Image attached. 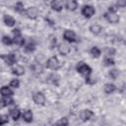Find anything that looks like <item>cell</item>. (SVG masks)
Here are the masks:
<instances>
[{"label": "cell", "mask_w": 126, "mask_h": 126, "mask_svg": "<svg viewBox=\"0 0 126 126\" xmlns=\"http://www.w3.org/2000/svg\"><path fill=\"white\" fill-rule=\"evenodd\" d=\"M76 70L79 74H81L83 77H85V79L90 78V76L92 74V68L83 61L78 62V64L76 66Z\"/></svg>", "instance_id": "6da1fadb"}, {"label": "cell", "mask_w": 126, "mask_h": 126, "mask_svg": "<svg viewBox=\"0 0 126 126\" xmlns=\"http://www.w3.org/2000/svg\"><path fill=\"white\" fill-rule=\"evenodd\" d=\"M45 67L47 69H50V70H58L61 67V63L56 56H52V57L47 59Z\"/></svg>", "instance_id": "7a4b0ae2"}, {"label": "cell", "mask_w": 126, "mask_h": 126, "mask_svg": "<svg viewBox=\"0 0 126 126\" xmlns=\"http://www.w3.org/2000/svg\"><path fill=\"white\" fill-rule=\"evenodd\" d=\"M0 58H2L4 60V62L6 63V65L8 66H14L17 63V54L15 53H8V54H1Z\"/></svg>", "instance_id": "3957f363"}, {"label": "cell", "mask_w": 126, "mask_h": 126, "mask_svg": "<svg viewBox=\"0 0 126 126\" xmlns=\"http://www.w3.org/2000/svg\"><path fill=\"white\" fill-rule=\"evenodd\" d=\"M104 18L110 24H117L119 22V20H120L118 14L116 13V11L115 10H110V9L108 10V12H106L104 14Z\"/></svg>", "instance_id": "277c9868"}, {"label": "cell", "mask_w": 126, "mask_h": 126, "mask_svg": "<svg viewBox=\"0 0 126 126\" xmlns=\"http://www.w3.org/2000/svg\"><path fill=\"white\" fill-rule=\"evenodd\" d=\"M32 100L37 105H44L45 104V101H46V98H45V95L43 94V93H41V92H35L32 94Z\"/></svg>", "instance_id": "5b68a950"}, {"label": "cell", "mask_w": 126, "mask_h": 126, "mask_svg": "<svg viewBox=\"0 0 126 126\" xmlns=\"http://www.w3.org/2000/svg\"><path fill=\"white\" fill-rule=\"evenodd\" d=\"M63 38L67 41V42H70V43H73V42H76L77 41V35H76V32L72 30H66L63 33Z\"/></svg>", "instance_id": "8992f818"}, {"label": "cell", "mask_w": 126, "mask_h": 126, "mask_svg": "<svg viewBox=\"0 0 126 126\" xmlns=\"http://www.w3.org/2000/svg\"><path fill=\"white\" fill-rule=\"evenodd\" d=\"M25 14L26 16L29 18V19H32V20H35L37 17H38V14H39V11L36 7L32 6V7H29L25 10Z\"/></svg>", "instance_id": "52a82bcc"}, {"label": "cell", "mask_w": 126, "mask_h": 126, "mask_svg": "<svg viewBox=\"0 0 126 126\" xmlns=\"http://www.w3.org/2000/svg\"><path fill=\"white\" fill-rule=\"evenodd\" d=\"M94 14H95V10L91 5H85L82 8V15L87 19H91Z\"/></svg>", "instance_id": "ba28073f"}, {"label": "cell", "mask_w": 126, "mask_h": 126, "mask_svg": "<svg viewBox=\"0 0 126 126\" xmlns=\"http://www.w3.org/2000/svg\"><path fill=\"white\" fill-rule=\"evenodd\" d=\"M94 115V113L92 110H90V109H83V110L80 111V114H79L81 120L84 121V122L90 120Z\"/></svg>", "instance_id": "9c48e42d"}, {"label": "cell", "mask_w": 126, "mask_h": 126, "mask_svg": "<svg viewBox=\"0 0 126 126\" xmlns=\"http://www.w3.org/2000/svg\"><path fill=\"white\" fill-rule=\"evenodd\" d=\"M57 49H58V52H59L61 55H63V56H66V55H68V54L71 52L70 46H69L67 43H65V42L59 43L58 46H57Z\"/></svg>", "instance_id": "30bf717a"}, {"label": "cell", "mask_w": 126, "mask_h": 126, "mask_svg": "<svg viewBox=\"0 0 126 126\" xmlns=\"http://www.w3.org/2000/svg\"><path fill=\"white\" fill-rule=\"evenodd\" d=\"M22 117H23V119H24L25 122L31 123V122L32 121V119H33V113H32V110L26 109V110H24V112L22 113Z\"/></svg>", "instance_id": "8fae6325"}, {"label": "cell", "mask_w": 126, "mask_h": 126, "mask_svg": "<svg viewBox=\"0 0 126 126\" xmlns=\"http://www.w3.org/2000/svg\"><path fill=\"white\" fill-rule=\"evenodd\" d=\"M50 7L55 12H60L63 9V3L61 0H52L50 3Z\"/></svg>", "instance_id": "7c38bea8"}, {"label": "cell", "mask_w": 126, "mask_h": 126, "mask_svg": "<svg viewBox=\"0 0 126 126\" xmlns=\"http://www.w3.org/2000/svg\"><path fill=\"white\" fill-rule=\"evenodd\" d=\"M11 104H14V99L11 96H3V98L0 99V108L9 106Z\"/></svg>", "instance_id": "4fadbf2b"}, {"label": "cell", "mask_w": 126, "mask_h": 126, "mask_svg": "<svg viewBox=\"0 0 126 126\" xmlns=\"http://www.w3.org/2000/svg\"><path fill=\"white\" fill-rule=\"evenodd\" d=\"M12 74L15 75V76H23L25 74V68L22 66V65H16L12 68Z\"/></svg>", "instance_id": "5bb4252c"}, {"label": "cell", "mask_w": 126, "mask_h": 126, "mask_svg": "<svg viewBox=\"0 0 126 126\" xmlns=\"http://www.w3.org/2000/svg\"><path fill=\"white\" fill-rule=\"evenodd\" d=\"M65 7L69 11H75L78 8V2L77 0H66Z\"/></svg>", "instance_id": "9a60e30c"}, {"label": "cell", "mask_w": 126, "mask_h": 126, "mask_svg": "<svg viewBox=\"0 0 126 126\" xmlns=\"http://www.w3.org/2000/svg\"><path fill=\"white\" fill-rule=\"evenodd\" d=\"M3 22L7 27H14L16 24V20L14 19V17H12L10 15H4Z\"/></svg>", "instance_id": "2e32d148"}, {"label": "cell", "mask_w": 126, "mask_h": 126, "mask_svg": "<svg viewBox=\"0 0 126 126\" xmlns=\"http://www.w3.org/2000/svg\"><path fill=\"white\" fill-rule=\"evenodd\" d=\"M90 32H91L93 34H94V35H98V34H100L101 32H102V27H101L100 25H98V24H93V25L90 27Z\"/></svg>", "instance_id": "e0dca14e"}, {"label": "cell", "mask_w": 126, "mask_h": 126, "mask_svg": "<svg viewBox=\"0 0 126 126\" xmlns=\"http://www.w3.org/2000/svg\"><path fill=\"white\" fill-rule=\"evenodd\" d=\"M0 94L2 96H12L14 94V92L11 90L10 87L8 86H3L1 89H0Z\"/></svg>", "instance_id": "ac0fdd59"}, {"label": "cell", "mask_w": 126, "mask_h": 126, "mask_svg": "<svg viewBox=\"0 0 126 126\" xmlns=\"http://www.w3.org/2000/svg\"><path fill=\"white\" fill-rule=\"evenodd\" d=\"M116 89H117L116 86H115L114 84H110V83L105 84L104 87H103V91H104V93L107 94H113V93L116 91Z\"/></svg>", "instance_id": "d6986e66"}, {"label": "cell", "mask_w": 126, "mask_h": 126, "mask_svg": "<svg viewBox=\"0 0 126 126\" xmlns=\"http://www.w3.org/2000/svg\"><path fill=\"white\" fill-rule=\"evenodd\" d=\"M25 38L22 36V34H19V35H14L13 37V43H15L16 45L18 46H24L25 44Z\"/></svg>", "instance_id": "ffe728a7"}, {"label": "cell", "mask_w": 126, "mask_h": 126, "mask_svg": "<svg viewBox=\"0 0 126 126\" xmlns=\"http://www.w3.org/2000/svg\"><path fill=\"white\" fill-rule=\"evenodd\" d=\"M10 116H11L15 121H17V120L20 118V116H21V111H20V109L17 108V107L10 109Z\"/></svg>", "instance_id": "44dd1931"}, {"label": "cell", "mask_w": 126, "mask_h": 126, "mask_svg": "<svg viewBox=\"0 0 126 126\" xmlns=\"http://www.w3.org/2000/svg\"><path fill=\"white\" fill-rule=\"evenodd\" d=\"M31 69H32V72L35 73V74H40V73L42 72V70H43L41 64H40V63H37V62H34V63L31 66Z\"/></svg>", "instance_id": "7402d4cb"}, {"label": "cell", "mask_w": 126, "mask_h": 126, "mask_svg": "<svg viewBox=\"0 0 126 126\" xmlns=\"http://www.w3.org/2000/svg\"><path fill=\"white\" fill-rule=\"evenodd\" d=\"M90 53L94 58H98L100 56V54H101V51L97 46H93L91 48V50H90Z\"/></svg>", "instance_id": "603a6c76"}, {"label": "cell", "mask_w": 126, "mask_h": 126, "mask_svg": "<svg viewBox=\"0 0 126 126\" xmlns=\"http://www.w3.org/2000/svg\"><path fill=\"white\" fill-rule=\"evenodd\" d=\"M103 64H104V66H106V67H110V66H113V65L115 64V61H114V59H113L112 57L106 56V57H104V59H103Z\"/></svg>", "instance_id": "cb8c5ba5"}, {"label": "cell", "mask_w": 126, "mask_h": 126, "mask_svg": "<svg viewBox=\"0 0 126 126\" xmlns=\"http://www.w3.org/2000/svg\"><path fill=\"white\" fill-rule=\"evenodd\" d=\"M25 50L27 52H33L35 50V43L33 41H30L28 44H26L25 46Z\"/></svg>", "instance_id": "d4e9b609"}, {"label": "cell", "mask_w": 126, "mask_h": 126, "mask_svg": "<svg viewBox=\"0 0 126 126\" xmlns=\"http://www.w3.org/2000/svg\"><path fill=\"white\" fill-rule=\"evenodd\" d=\"M108 76L112 79V80H116L117 77L119 76V71L117 69H111L109 72H108Z\"/></svg>", "instance_id": "484cf974"}, {"label": "cell", "mask_w": 126, "mask_h": 126, "mask_svg": "<svg viewBox=\"0 0 126 126\" xmlns=\"http://www.w3.org/2000/svg\"><path fill=\"white\" fill-rule=\"evenodd\" d=\"M15 11L18 12V13H23L25 11V7H24V4L22 2H17L15 4Z\"/></svg>", "instance_id": "4316f807"}, {"label": "cell", "mask_w": 126, "mask_h": 126, "mask_svg": "<svg viewBox=\"0 0 126 126\" xmlns=\"http://www.w3.org/2000/svg\"><path fill=\"white\" fill-rule=\"evenodd\" d=\"M2 42L5 45H11V44H13V38L10 37L9 35H4L2 37Z\"/></svg>", "instance_id": "83f0119b"}, {"label": "cell", "mask_w": 126, "mask_h": 126, "mask_svg": "<svg viewBox=\"0 0 126 126\" xmlns=\"http://www.w3.org/2000/svg\"><path fill=\"white\" fill-rule=\"evenodd\" d=\"M68 119L66 117H63V118H60L56 123L55 125H58V126H67L68 125Z\"/></svg>", "instance_id": "f1b7e54d"}, {"label": "cell", "mask_w": 126, "mask_h": 126, "mask_svg": "<svg viewBox=\"0 0 126 126\" xmlns=\"http://www.w3.org/2000/svg\"><path fill=\"white\" fill-rule=\"evenodd\" d=\"M8 122H9V117H8V115L0 114V125L7 124Z\"/></svg>", "instance_id": "f546056e"}, {"label": "cell", "mask_w": 126, "mask_h": 126, "mask_svg": "<svg viewBox=\"0 0 126 126\" xmlns=\"http://www.w3.org/2000/svg\"><path fill=\"white\" fill-rule=\"evenodd\" d=\"M10 87L14 88V89H18L20 87V81L18 79H13L11 82H10Z\"/></svg>", "instance_id": "4dcf8cb0"}, {"label": "cell", "mask_w": 126, "mask_h": 126, "mask_svg": "<svg viewBox=\"0 0 126 126\" xmlns=\"http://www.w3.org/2000/svg\"><path fill=\"white\" fill-rule=\"evenodd\" d=\"M104 52L107 56H110V55H114L115 54V49L113 48H110V47H105L104 49Z\"/></svg>", "instance_id": "1f68e13d"}, {"label": "cell", "mask_w": 126, "mask_h": 126, "mask_svg": "<svg viewBox=\"0 0 126 126\" xmlns=\"http://www.w3.org/2000/svg\"><path fill=\"white\" fill-rule=\"evenodd\" d=\"M117 6L120 8H124L126 6V0H117Z\"/></svg>", "instance_id": "d6a6232c"}, {"label": "cell", "mask_w": 126, "mask_h": 126, "mask_svg": "<svg viewBox=\"0 0 126 126\" xmlns=\"http://www.w3.org/2000/svg\"><path fill=\"white\" fill-rule=\"evenodd\" d=\"M12 32H13V34H14V35L22 34V32H21V31H20L19 29H15V30H13V31H12Z\"/></svg>", "instance_id": "836d02e7"}]
</instances>
